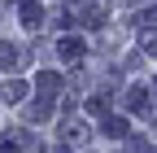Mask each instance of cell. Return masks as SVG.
<instances>
[{
  "label": "cell",
  "instance_id": "6da1fadb",
  "mask_svg": "<svg viewBox=\"0 0 157 153\" xmlns=\"http://www.w3.org/2000/svg\"><path fill=\"white\" fill-rule=\"evenodd\" d=\"M57 88H61L57 74H39V92H44V96H57Z\"/></svg>",
  "mask_w": 157,
  "mask_h": 153
},
{
  "label": "cell",
  "instance_id": "7a4b0ae2",
  "mask_svg": "<svg viewBox=\"0 0 157 153\" xmlns=\"http://www.w3.org/2000/svg\"><path fill=\"white\" fill-rule=\"evenodd\" d=\"M78 53H83L78 40H66V44H61V57H66V61H78Z\"/></svg>",
  "mask_w": 157,
  "mask_h": 153
},
{
  "label": "cell",
  "instance_id": "3957f363",
  "mask_svg": "<svg viewBox=\"0 0 157 153\" xmlns=\"http://www.w3.org/2000/svg\"><path fill=\"white\" fill-rule=\"evenodd\" d=\"M26 96V83H5V101H22Z\"/></svg>",
  "mask_w": 157,
  "mask_h": 153
},
{
  "label": "cell",
  "instance_id": "277c9868",
  "mask_svg": "<svg viewBox=\"0 0 157 153\" xmlns=\"http://www.w3.org/2000/svg\"><path fill=\"white\" fill-rule=\"evenodd\" d=\"M0 66H5V70H9V66H17V48H9V44H0Z\"/></svg>",
  "mask_w": 157,
  "mask_h": 153
},
{
  "label": "cell",
  "instance_id": "5b68a950",
  "mask_svg": "<svg viewBox=\"0 0 157 153\" xmlns=\"http://www.w3.org/2000/svg\"><path fill=\"white\" fill-rule=\"evenodd\" d=\"M22 18H26V26H39V18H44V13H39V5H26Z\"/></svg>",
  "mask_w": 157,
  "mask_h": 153
},
{
  "label": "cell",
  "instance_id": "8992f818",
  "mask_svg": "<svg viewBox=\"0 0 157 153\" xmlns=\"http://www.w3.org/2000/svg\"><path fill=\"white\" fill-rule=\"evenodd\" d=\"M127 123H118V118H105V136H122Z\"/></svg>",
  "mask_w": 157,
  "mask_h": 153
},
{
  "label": "cell",
  "instance_id": "52a82bcc",
  "mask_svg": "<svg viewBox=\"0 0 157 153\" xmlns=\"http://www.w3.org/2000/svg\"><path fill=\"white\" fill-rule=\"evenodd\" d=\"M144 48H148V53H157V31H153V35H144Z\"/></svg>",
  "mask_w": 157,
  "mask_h": 153
},
{
  "label": "cell",
  "instance_id": "ba28073f",
  "mask_svg": "<svg viewBox=\"0 0 157 153\" xmlns=\"http://www.w3.org/2000/svg\"><path fill=\"white\" fill-rule=\"evenodd\" d=\"M0 153H17V149H0Z\"/></svg>",
  "mask_w": 157,
  "mask_h": 153
}]
</instances>
